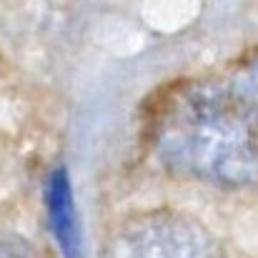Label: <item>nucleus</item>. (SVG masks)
I'll return each instance as SVG.
<instances>
[{"mask_svg":"<svg viewBox=\"0 0 258 258\" xmlns=\"http://www.w3.org/2000/svg\"><path fill=\"white\" fill-rule=\"evenodd\" d=\"M158 146L173 168L221 185L258 180V115L233 93L193 88L163 115Z\"/></svg>","mask_w":258,"mask_h":258,"instance_id":"1","label":"nucleus"},{"mask_svg":"<svg viewBox=\"0 0 258 258\" xmlns=\"http://www.w3.org/2000/svg\"><path fill=\"white\" fill-rule=\"evenodd\" d=\"M110 258H223L213 238L188 218L148 216L123 228Z\"/></svg>","mask_w":258,"mask_h":258,"instance_id":"2","label":"nucleus"},{"mask_svg":"<svg viewBox=\"0 0 258 258\" xmlns=\"http://www.w3.org/2000/svg\"><path fill=\"white\" fill-rule=\"evenodd\" d=\"M45 206H48L50 231H53L63 256L81 258V253H83V236H81V223H78V211H76L71 175H68L66 168H55L48 175Z\"/></svg>","mask_w":258,"mask_h":258,"instance_id":"3","label":"nucleus"},{"mask_svg":"<svg viewBox=\"0 0 258 258\" xmlns=\"http://www.w3.org/2000/svg\"><path fill=\"white\" fill-rule=\"evenodd\" d=\"M236 95L258 115V63L246 71V76L236 86Z\"/></svg>","mask_w":258,"mask_h":258,"instance_id":"4","label":"nucleus"}]
</instances>
